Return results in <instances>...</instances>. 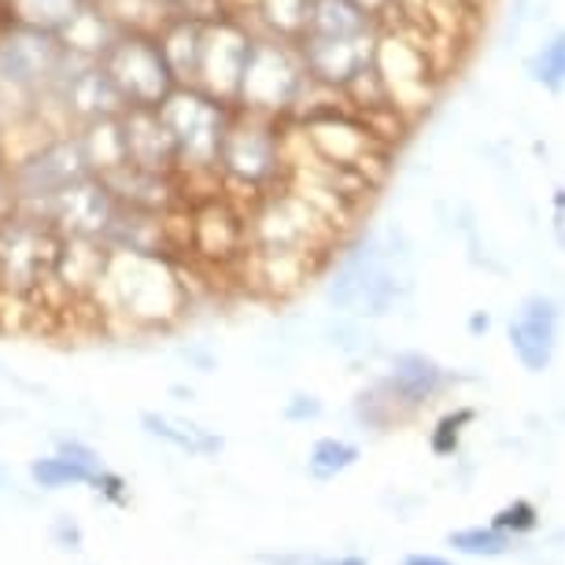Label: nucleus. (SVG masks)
<instances>
[{
	"mask_svg": "<svg viewBox=\"0 0 565 565\" xmlns=\"http://www.w3.org/2000/svg\"><path fill=\"white\" fill-rule=\"evenodd\" d=\"M492 329V318H488L484 311H477L473 318H469V333H488Z\"/></svg>",
	"mask_w": 565,
	"mask_h": 565,
	"instance_id": "a19ab883",
	"label": "nucleus"
},
{
	"mask_svg": "<svg viewBox=\"0 0 565 565\" xmlns=\"http://www.w3.org/2000/svg\"><path fill=\"white\" fill-rule=\"evenodd\" d=\"M252 30L237 15H218L204 23V45H200V67H196V89L222 104H233L237 82L252 49Z\"/></svg>",
	"mask_w": 565,
	"mask_h": 565,
	"instance_id": "ddd939ff",
	"label": "nucleus"
},
{
	"mask_svg": "<svg viewBox=\"0 0 565 565\" xmlns=\"http://www.w3.org/2000/svg\"><path fill=\"white\" fill-rule=\"evenodd\" d=\"M492 525L499 532H507V536H518V532H532L540 525V510L529 503V499H514V503H507L503 510L495 514Z\"/></svg>",
	"mask_w": 565,
	"mask_h": 565,
	"instance_id": "f704fd0d",
	"label": "nucleus"
},
{
	"mask_svg": "<svg viewBox=\"0 0 565 565\" xmlns=\"http://www.w3.org/2000/svg\"><path fill=\"white\" fill-rule=\"evenodd\" d=\"M78 145L85 152V163H89L93 174H111L115 167L126 163V141H122V122L119 115L115 119H93L78 126Z\"/></svg>",
	"mask_w": 565,
	"mask_h": 565,
	"instance_id": "393cba45",
	"label": "nucleus"
},
{
	"mask_svg": "<svg viewBox=\"0 0 565 565\" xmlns=\"http://www.w3.org/2000/svg\"><path fill=\"white\" fill-rule=\"evenodd\" d=\"M381 388L392 399V407L418 411L447 388V370L422 351H403V355L392 359V370Z\"/></svg>",
	"mask_w": 565,
	"mask_h": 565,
	"instance_id": "aec40b11",
	"label": "nucleus"
},
{
	"mask_svg": "<svg viewBox=\"0 0 565 565\" xmlns=\"http://www.w3.org/2000/svg\"><path fill=\"white\" fill-rule=\"evenodd\" d=\"M351 4H359L362 12L377 19V26H381V15H388V8H392V0H351Z\"/></svg>",
	"mask_w": 565,
	"mask_h": 565,
	"instance_id": "4c0bfd02",
	"label": "nucleus"
},
{
	"mask_svg": "<svg viewBox=\"0 0 565 565\" xmlns=\"http://www.w3.org/2000/svg\"><path fill=\"white\" fill-rule=\"evenodd\" d=\"M311 565H370V562L359 558V554H344V558H315Z\"/></svg>",
	"mask_w": 565,
	"mask_h": 565,
	"instance_id": "ea45409f",
	"label": "nucleus"
},
{
	"mask_svg": "<svg viewBox=\"0 0 565 565\" xmlns=\"http://www.w3.org/2000/svg\"><path fill=\"white\" fill-rule=\"evenodd\" d=\"M115 34H119V30L111 26V19L104 15L93 0H85L78 12L56 30L63 52H71V56H78V60H100L104 49L115 41Z\"/></svg>",
	"mask_w": 565,
	"mask_h": 565,
	"instance_id": "5701e85b",
	"label": "nucleus"
},
{
	"mask_svg": "<svg viewBox=\"0 0 565 565\" xmlns=\"http://www.w3.org/2000/svg\"><path fill=\"white\" fill-rule=\"evenodd\" d=\"M60 233L34 211L15 207L0 218V289L30 296L52 274Z\"/></svg>",
	"mask_w": 565,
	"mask_h": 565,
	"instance_id": "9d476101",
	"label": "nucleus"
},
{
	"mask_svg": "<svg viewBox=\"0 0 565 565\" xmlns=\"http://www.w3.org/2000/svg\"><path fill=\"white\" fill-rule=\"evenodd\" d=\"M377 30V19L362 12L351 0H311V23L307 34L315 38H359Z\"/></svg>",
	"mask_w": 565,
	"mask_h": 565,
	"instance_id": "bb28decb",
	"label": "nucleus"
},
{
	"mask_svg": "<svg viewBox=\"0 0 565 565\" xmlns=\"http://www.w3.org/2000/svg\"><path fill=\"white\" fill-rule=\"evenodd\" d=\"M215 174L218 189H241L252 204L270 189H281L289 178V141H285L281 119H263V115L233 108Z\"/></svg>",
	"mask_w": 565,
	"mask_h": 565,
	"instance_id": "f03ea898",
	"label": "nucleus"
},
{
	"mask_svg": "<svg viewBox=\"0 0 565 565\" xmlns=\"http://www.w3.org/2000/svg\"><path fill=\"white\" fill-rule=\"evenodd\" d=\"M159 119L174 137V174L200 178L215 174L218 148L226 137V126L233 119V104H222L207 97L196 85H174L163 100L156 104Z\"/></svg>",
	"mask_w": 565,
	"mask_h": 565,
	"instance_id": "20e7f679",
	"label": "nucleus"
},
{
	"mask_svg": "<svg viewBox=\"0 0 565 565\" xmlns=\"http://www.w3.org/2000/svg\"><path fill=\"white\" fill-rule=\"evenodd\" d=\"M373 41H377V30L359 34V38L303 34L300 41H296V52H300L307 78H311L315 85H326V89L340 93L362 67H370L373 63Z\"/></svg>",
	"mask_w": 565,
	"mask_h": 565,
	"instance_id": "dca6fc26",
	"label": "nucleus"
},
{
	"mask_svg": "<svg viewBox=\"0 0 565 565\" xmlns=\"http://www.w3.org/2000/svg\"><path fill=\"white\" fill-rule=\"evenodd\" d=\"M0 4H4V12H8V23L56 34L85 0H0Z\"/></svg>",
	"mask_w": 565,
	"mask_h": 565,
	"instance_id": "c85d7f7f",
	"label": "nucleus"
},
{
	"mask_svg": "<svg viewBox=\"0 0 565 565\" xmlns=\"http://www.w3.org/2000/svg\"><path fill=\"white\" fill-rule=\"evenodd\" d=\"M185 252H196L207 266H237L248 255V230L244 211L222 193H211L189 207V241Z\"/></svg>",
	"mask_w": 565,
	"mask_h": 565,
	"instance_id": "2eb2a0df",
	"label": "nucleus"
},
{
	"mask_svg": "<svg viewBox=\"0 0 565 565\" xmlns=\"http://www.w3.org/2000/svg\"><path fill=\"white\" fill-rule=\"evenodd\" d=\"M97 63L122 93L126 108H156L178 85L159 52L156 34H115Z\"/></svg>",
	"mask_w": 565,
	"mask_h": 565,
	"instance_id": "f8f14e48",
	"label": "nucleus"
},
{
	"mask_svg": "<svg viewBox=\"0 0 565 565\" xmlns=\"http://www.w3.org/2000/svg\"><path fill=\"white\" fill-rule=\"evenodd\" d=\"M455 551L469 554V558H503V554L514 547V536H507V532H499L495 525L492 529H462V532H451L447 536Z\"/></svg>",
	"mask_w": 565,
	"mask_h": 565,
	"instance_id": "2f4dec72",
	"label": "nucleus"
},
{
	"mask_svg": "<svg viewBox=\"0 0 565 565\" xmlns=\"http://www.w3.org/2000/svg\"><path fill=\"white\" fill-rule=\"evenodd\" d=\"M411 292L407 274L399 270V259L385 248L381 233H370L366 241L348 248L337 259L326 285V300L337 311L359 318H385Z\"/></svg>",
	"mask_w": 565,
	"mask_h": 565,
	"instance_id": "7ed1b4c3",
	"label": "nucleus"
},
{
	"mask_svg": "<svg viewBox=\"0 0 565 565\" xmlns=\"http://www.w3.org/2000/svg\"><path fill=\"white\" fill-rule=\"evenodd\" d=\"M403 565H455V562L440 558V554H407Z\"/></svg>",
	"mask_w": 565,
	"mask_h": 565,
	"instance_id": "58836bf2",
	"label": "nucleus"
},
{
	"mask_svg": "<svg viewBox=\"0 0 565 565\" xmlns=\"http://www.w3.org/2000/svg\"><path fill=\"white\" fill-rule=\"evenodd\" d=\"M318 414H322V399L318 396H303V392H296V396L285 403V418L289 422H315Z\"/></svg>",
	"mask_w": 565,
	"mask_h": 565,
	"instance_id": "c9c22d12",
	"label": "nucleus"
},
{
	"mask_svg": "<svg viewBox=\"0 0 565 565\" xmlns=\"http://www.w3.org/2000/svg\"><path fill=\"white\" fill-rule=\"evenodd\" d=\"M429 26H377L373 41V71H377L385 97L399 115L414 119V111L429 108L436 97V78H440V63L433 60L429 41L422 34Z\"/></svg>",
	"mask_w": 565,
	"mask_h": 565,
	"instance_id": "39448f33",
	"label": "nucleus"
},
{
	"mask_svg": "<svg viewBox=\"0 0 565 565\" xmlns=\"http://www.w3.org/2000/svg\"><path fill=\"white\" fill-rule=\"evenodd\" d=\"M159 52H163L170 74H174L178 85H193L196 82V67H200V45H204V23L189 15H174L163 26H159Z\"/></svg>",
	"mask_w": 565,
	"mask_h": 565,
	"instance_id": "4be33fe9",
	"label": "nucleus"
},
{
	"mask_svg": "<svg viewBox=\"0 0 565 565\" xmlns=\"http://www.w3.org/2000/svg\"><path fill=\"white\" fill-rule=\"evenodd\" d=\"M115 211H119V200L111 196V189L104 185L100 174H85L74 185L60 189L56 196L45 200L34 215L49 222L60 237H93L100 241L108 233Z\"/></svg>",
	"mask_w": 565,
	"mask_h": 565,
	"instance_id": "4468645a",
	"label": "nucleus"
},
{
	"mask_svg": "<svg viewBox=\"0 0 565 565\" xmlns=\"http://www.w3.org/2000/svg\"><path fill=\"white\" fill-rule=\"evenodd\" d=\"M532 78H536L543 89L558 93L565 85V38L562 34H551L543 45L536 49V56L529 63Z\"/></svg>",
	"mask_w": 565,
	"mask_h": 565,
	"instance_id": "473e14b6",
	"label": "nucleus"
},
{
	"mask_svg": "<svg viewBox=\"0 0 565 565\" xmlns=\"http://www.w3.org/2000/svg\"><path fill=\"white\" fill-rule=\"evenodd\" d=\"M85 174H93V170L85 163V152L74 130L49 134L45 141H38L26 156L8 163L15 207H23V211H38L45 200L56 196L60 189L74 185V181Z\"/></svg>",
	"mask_w": 565,
	"mask_h": 565,
	"instance_id": "1a4fd4ad",
	"label": "nucleus"
},
{
	"mask_svg": "<svg viewBox=\"0 0 565 565\" xmlns=\"http://www.w3.org/2000/svg\"><path fill=\"white\" fill-rule=\"evenodd\" d=\"M303 85H307V71H303L296 45L255 34L248 60H244L241 82H237L233 108L248 111V115H263V119H285V115H292Z\"/></svg>",
	"mask_w": 565,
	"mask_h": 565,
	"instance_id": "423d86ee",
	"label": "nucleus"
},
{
	"mask_svg": "<svg viewBox=\"0 0 565 565\" xmlns=\"http://www.w3.org/2000/svg\"><path fill=\"white\" fill-rule=\"evenodd\" d=\"M119 122H122V141H126V163L174 174V163H178L174 137H170L156 108H126L119 115Z\"/></svg>",
	"mask_w": 565,
	"mask_h": 565,
	"instance_id": "6ab92c4d",
	"label": "nucleus"
},
{
	"mask_svg": "<svg viewBox=\"0 0 565 565\" xmlns=\"http://www.w3.org/2000/svg\"><path fill=\"white\" fill-rule=\"evenodd\" d=\"M554 344H558V303L551 296H529L510 318V348L529 373H543L551 366Z\"/></svg>",
	"mask_w": 565,
	"mask_h": 565,
	"instance_id": "f3484780",
	"label": "nucleus"
},
{
	"mask_svg": "<svg viewBox=\"0 0 565 565\" xmlns=\"http://www.w3.org/2000/svg\"><path fill=\"white\" fill-rule=\"evenodd\" d=\"M119 34H159V26L170 19L163 0H93Z\"/></svg>",
	"mask_w": 565,
	"mask_h": 565,
	"instance_id": "cd10ccee",
	"label": "nucleus"
},
{
	"mask_svg": "<svg viewBox=\"0 0 565 565\" xmlns=\"http://www.w3.org/2000/svg\"><path fill=\"white\" fill-rule=\"evenodd\" d=\"M63 45L56 34L34 26L4 23L0 26V100L23 97L34 104L38 93H45L63 67Z\"/></svg>",
	"mask_w": 565,
	"mask_h": 565,
	"instance_id": "9b49d317",
	"label": "nucleus"
},
{
	"mask_svg": "<svg viewBox=\"0 0 565 565\" xmlns=\"http://www.w3.org/2000/svg\"><path fill=\"white\" fill-rule=\"evenodd\" d=\"M0 130H4V111H0Z\"/></svg>",
	"mask_w": 565,
	"mask_h": 565,
	"instance_id": "79ce46f5",
	"label": "nucleus"
},
{
	"mask_svg": "<svg viewBox=\"0 0 565 565\" xmlns=\"http://www.w3.org/2000/svg\"><path fill=\"white\" fill-rule=\"evenodd\" d=\"M326 259L329 255L322 252H248L244 255V263H248V270H252V285L263 289L266 296H277V300L300 292L303 285L322 270Z\"/></svg>",
	"mask_w": 565,
	"mask_h": 565,
	"instance_id": "a211bd4d",
	"label": "nucleus"
},
{
	"mask_svg": "<svg viewBox=\"0 0 565 565\" xmlns=\"http://www.w3.org/2000/svg\"><path fill=\"white\" fill-rule=\"evenodd\" d=\"M248 12L255 15L263 34L296 45L311 23V0H248Z\"/></svg>",
	"mask_w": 565,
	"mask_h": 565,
	"instance_id": "a878e982",
	"label": "nucleus"
},
{
	"mask_svg": "<svg viewBox=\"0 0 565 565\" xmlns=\"http://www.w3.org/2000/svg\"><path fill=\"white\" fill-rule=\"evenodd\" d=\"M100 292L108 296V311L130 318L134 326L145 329L170 326L185 307V289H181L178 270L167 263V255L111 252L108 270H104L93 296Z\"/></svg>",
	"mask_w": 565,
	"mask_h": 565,
	"instance_id": "f257e3e1",
	"label": "nucleus"
},
{
	"mask_svg": "<svg viewBox=\"0 0 565 565\" xmlns=\"http://www.w3.org/2000/svg\"><path fill=\"white\" fill-rule=\"evenodd\" d=\"M15 211V193H12V178H8V167L0 163V218Z\"/></svg>",
	"mask_w": 565,
	"mask_h": 565,
	"instance_id": "e433bc0d",
	"label": "nucleus"
},
{
	"mask_svg": "<svg viewBox=\"0 0 565 565\" xmlns=\"http://www.w3.org/2000/svg\"><path fill=\"white\" fill-rule=\"evenodd\" d=\"M300 137H303L307 152L326 159V163L359 170V174H366L373 185H381V178H385L388 145L373 137V130L348 108L344 97L326 104V108H318L311 115H303Z\"/></svg>",
	"mask_w": 565,
	"mask_h": 565,
	"instance_id": "6e6552de",
	"label": "nucleus"
},
{
	"mask_svg": "<svg viewBox=\"0 0 565 565\" xmlns=\"http://www.w3.org/2000/svg\"><path fill=\"white\" fill-rule=\"evenodd\" d=\"M104 185L111 189V196L119 200V207L137 211H170L178 200V178L167 170H145L134 163L115 167L111 174H104Z\"/></svg>",
	"mask_w": 565,
	"mask_h": 565,
	"instance_id": "412c9836",
	"label": "nucleus"
},
{
	"mask_svg": "<svg viewBox=\"0 0 565 565\" xmlns=\"http://www.w3.org/2000/svg\"><path fill=\"white\" fill-rule=\"evenodd\" d=\"M100 469L104 466L74 462V458L56 451L49 458H34V462H30V477H34V484H41V488H71V484H93Z\"/></svg>",
	"mask_w": 565,
	"mask_h": 565,
	"instance_id": "c756f323",
	"label": "nucleus"
},
{
	"mask_svg": "<svg viewBox=\"0 0 565 565\" xmlns=\"http://www.w3.org/2000/svg\"><path fill=\"white\" fill-rule=\"evenodd\" d=\"M244 230H248V252H322L340 241V233L307 207L289 185L270 189L244 211Z\"/></svg>",
	"mask_w": 565,
	"mask_h": 565,
	"instance_id": "0eeeda50",
	"label": "nucleus"
},
{
	"mask_svg": "<svg viewBox=\"0 0 565 565\" xmlns=\"http://www.w3.org/2000/svg\"><path fill=\"white\" fill-rule=\"evenodd\" d=\"M477 418V411H469V407H458L451 414H444L440 422H436V429L429 436V444H433V451L436 455H455L458 451V440H462V429L469 422Z\"/></svg>",
	"mask_w": 565,
	"mask_h": 565,
	"instance_id": "72a5a7b5",
	"label": "nucleus"
},
{
	"mask_svg": "<svg viewBox=\"0 0 565 565\" xmlns=\"http://www.w3.org/2000/svg\"><path fill=\"white\" fill-rule=\"evenodd\" d=\"M141 425H145L148 436H156V440L178 447V451H185V455H218L222 447H226V440H222L218 433H211V429H204V425H196V422L174 418V414L145 411Z\"/></svg>",
	"mask_w": 565,
	"mask_h": 565,
	"instance_id": "b1692460",
	"label": "nucleus"
},
{
	"mask_svg": "<svg viewBox=\"0 0 565 565\" xmlns=\"http://www.w3.org/2000/svg\"><path fill=\"white\" fill-rule=\"evenodd\" d=\"M359 444L351 440H340V436H322L315 447H311V458H307V469H311L315 481H333L344 469H351L359 462Z\"/></svg>",
	"mask_w": 565,
	"mask_h": 565,
	"instance_id": "7c9ffc66",
	"label": "nucleus"
}]
</instances>
